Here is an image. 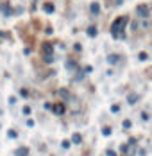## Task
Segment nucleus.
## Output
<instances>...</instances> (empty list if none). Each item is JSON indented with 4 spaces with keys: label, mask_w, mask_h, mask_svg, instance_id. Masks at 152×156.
I'll use <instances>...</instances> for the list:
<instances>
[{
    "label": "nucleus",
    "mask_w": 152,
    "mask_h": 156,
    "mask_svg": "<svg viewBox=\"0 0 152 156\" xmlns=\"http://www.w3.org/2000/svg\"><path fill=\"white\" fill-rule=\"evenodd\" d=\"M127 22H129V16H118L116 20L111 24V34H113V38H116V40L125 38V34H124L122 31H125Z\"/></svg>",
    "instance_id": "f257e3e1"
},
{
    "label": "nucleus",
    "mask_w": 152,
    "mask_h": 156,
    "mask_svg": "<svg viewBox=\"0 0 152 156\" xmlns=\"http://www.w3.org/2000/svg\"><path fill=\"white\" fill-rule=\"evenodd\" d=\"M136 14H138L140 18H148V16H150L148 6H147V4H140V6L136 7Z\"/></svg>",
    "instance_id": "f03ea898"
},
{
    "label": "nucleus",
    "mask_w": 152,
    "mask_h": 156,
    "mask_svg": "<svg viewBox=\"0 0 152 156\" xmlns=\"http://www.w3.org/2000/svg\"><path fill=\"white\" fill-rule=\"evenodd\" d=\"M89 11H91V14L97 16V14L100 13V4H99V2H93V4L89 6Z\"/></svg>",
    "instance_id": "7ed1b4c3"
},
{
    "label": "nucleus",
    "mask_w": 152,
    "mask_h": 156,
    "mask_svg": "<svg viewBox=\"0 0 152 156\" xmlns=\"http://www.w3.org/2000/svg\"><path fill=\"white\" fill-rule=\"evenodd\" d=\"M43 11H45V13H48V14H52V13L55 11V7H54V4L45 2V4H43Z\"/></svg>",
    "instance_id": "20e7f679"
},
{
    "label": "nucleus",
    "mask_w": 152,
    "mask_h": 156,
    "mask_svg": "<svg viewBox=\"0 0 152 156\" xmlns=\"http://www.w3.org/2000/svg\"><path fill=\"white\" fill-rule=\"evenodd\" d=\"M43 52H45V56H50L52 52H54V47H52V43H43Z\"/></svg>",
    "instance_id": "39448f33"
},
{
    "label": "nucleus",
    "mask_w": 152,
    "mask_h": 156,
    "mask_svg": "<svg viewBox=\"0 0 152 156\" xmlns=\"http://www.w3.org/2000/svg\"><path fill=\"white\" fill-rule=\"evenodd\" d=\"M0 9H2V13H4L6 16H11V14H13V9H11L7 4H2V6H0Z\"/></svg>",
    "instance_id": "423d86ee"
},
{
    "label": "nucleus",
    "mask_w": 152,
    "mask_h": 156,
    "mask_svg": "<svg viewBox=\"0 0 152 156\" xmlns=\"http://www.w3.org/2000/svg\"><path fill=\"white\" fill-rule=\"evenodd\" d=\"M52 109H54V113H57V115L65 113V106L63 104H55V106H52Z\"/></svg>",
    "instance_id": "0eeeda50"
},
{
    "label": "nucleus",
    "mask_w": 152,
    "mask_h": 156,
    "mask_svg": "<svg viewBox=\"0 0 152 156\" xmlns=\"http://www.w3.org/2000/svg\"><path fill=\"white\" fill-rule=\"evenodd\" d=\"M118 59H120V56H118V54H111V56L107 57V61H109L111 65H113V63H116Z\"/></svg>",
    "instance_id": "6e6552de"
},
{
    "label": "nucleus",
    "mask_w": 152,
    "mask_h": 156,
    "mask_svg": "<svg viewBox=\"0 0 152 156\" xmlns=\"http://www.w3.org/2000/svg\"><path fill=\"white\" fill-rule=\"evenodd\" d=\"M88 36H89V38H93V36H97V27H95V25L88 27Z\"/></svg>",
    "instance_id": "1a4fd4ad"
},
{
    "label": "nucleus",
    "mask_w": 152,
    "mask_h": 156,
    "mask_svg": "<svg viewBox=\"0 0 152 156\" xmlns=\"http://www.w3.org/2000/svg\"><path fill=\"white\" fill-rule=\"evenodd\" d=\"M16 154H18V156H27V154H29V149H27V147H20V149L16 151Z\"/></svg>",
    "instance_id": "9d476101"
},
{
    "label": "nucleus",
    "mask_w": 152,
    "mask_h": 156,
    "mask_svg": "<svg viewBox=\"0 0 152 156\" xmlns=\"http://www.w3.org/2000/svg\"><path fill=\"white\" fill-rule=\"evenodd\" d=\"M127 101H129V104H134V102L138 101V95H136V93H131V95H129V99H127Z\"/></svg>",
    "instance_id": "9b49d317"
},
{
    "label": "nucleus",
    "mask_w": 152,
    "mask_h": 156,
    "mask_svg": "<svg viewBox=\"0 0 152 156\" xmlns=\"http://www.w3.org/2000/svg\"><path fill=\"white\" fill-rule=\"evenodd\" d=\"M72 140H73V144H81L82 138H81V135H79V133H75V135L72 136Z\"/></svg>",
    "instance_id": "f8f14e48"
},
{
    "label": "nucleus",
    "mask_w": 152,
    "mask_h": 156,
    "mask_svg": "<svg viewBox=\"0 0 152 156\" xmlns=\"http://www.w3.org/2000/svg\"><path fill=\"white\" fill-rule=\"evenodd\" d=\"M147 59H148L147 52H140V61H147Z\"/></svg>",
    "instance_id": "ddd939ff"
},
{
    "label": "nucleus",
    "mask_w": 152,
    "mask_h": 156,
    "mask_svg": "<svg viewBox=\"0 0 152 156\" xmlns=\"http://www.w3.org/2000/svg\"><path fill=\"white\" fill-rule=\"evenodd\" d=\"M102 135H104V136L111 135V127H102Z\"/></svg>",
    "instance_id": "4468645a"
},
{
    "label": "nucleus",
    "mask_w": 152,
    "mask_h": 156,
    "mask_svg": "<svg viewBox=\"0 0 152 156\" xmlns=\"http://www.w3.org/2000/svg\"><path fill=\"white\" fill-rule=\"evenodd\" d=\"M54 61V56L50 54V56H45V63H52Z\"/></svg>",
    "instance_id": "2eb2a0df"
},
{
    "label": "nucleus",
    "mask_w": 152,
    "mask_h": 156,
    "mask_svg": "<svg viewBox=\"0 0 152 156\" xmlns=\"http://www.w3.org/2000/svg\"><path fill=\"white\" fill-rule=\"evenodd\" d=\"M118 109H120V106H118V104H115V106H111V111H113V113H118Z\"/></svg>",
    "instance_id": "dca6fc26"
},
{
    "label": "nucleus",
    "mask_w": 152,
    "mask_h": 156,
    "mask_svg": "<svg viewBox=\"0 0 152 156\" xmlns=\"http://www.w3.org/2000/svg\"><path fill=\"white\" fill-rule=\"evenodd\" d=\"M66 66H68L70 70H73V68H75V63H73V61H68V65H66Z\"/></svg>",
    "instance_id": "f3484780"
},
{
    "label": "nucleus",
    "mask_w": 152,
    "mask_h": 156,
    "mask_svg": "<svg viewBox=\"0 0 152 156\" xmlns=\"http://www.w3.org/2000/svg\"><path fill=\"white\" fill-rule=\"evenodd\" d=\"M124 127L129 129V127H131V120H124Z\"/></svg>",
    "instance_id": "a211bd4d"
},
{
    "label": "nucleus",
    "mask_w": 152,
    "mask_h": 156,
    "mask_svg": "<svg viewBox=\"0 0 152 156\" xmlns=\"http://www.w3.org/2000/svg\"><path fill=\"white\" fill-rule=\"evenodd\" d=\"M23 113H25V115H31V108L25 106V108H23Z\"/></svg>",
    "instance_id": "6ab92c4d"
},
{
    "label": "nucleus",
    "mask_w": 152,
    "mask_h": 156,
    "mask_svg": "<svg viewBox=\"0 0 152 156\" xmlns=\"http://www.w3.org/2000/svg\"><path fill=\"white\" fill-rule=\"evenodd\" d=\"M107 156H116V152L115 151H107Z\"/></svg>",
    "instance_id": "aec40b11"
},
{
    "label": "nucleus",
    "mask_w": 152,
    "mask_h": 156,
    "mask_svg": "<svg viewBox=\"0 0 152 156\" xmlns=\"http://www.w3.org/2000/svg\"><path fill=\"white\" fill-rule=\"evenodd\" d=\"M0 38H7V34H6V32H2V31H0Z\"/></svg>",
    "instance_id": "412c9836"
}]
</instances>
